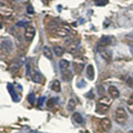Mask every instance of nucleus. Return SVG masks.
I'll return each mask as SVG.
<instances>
[{
  "instance_id": "f257e3e1",
  "label": "nucleus",
  "mask_w": 133,
  "mask_h": 133,
  "mask_svg": "<svg viewBox=\"0 0 133 133\" xmlns=\"http://www.w3.org/2000/svg\"><path fill=\"white\" fill-rule=\"evenodd\" d=\"M111 100L110 98H108V97H102V98H100L99 99V101L97 103V108H95V111L98 112V113L100 114H104L108 112V110L110 109V107H111Z\"/></svg>"
},
{
  "instance_id": "f03ea898",
  "label": "nucleus",
  "mask_w": 133,
  "mask_h": 133,
  "mask_svg": "<svg viewBox=\"0 0 133 133\" xmlns=\"http://www.w3.org/2000/svg\"><path fill=\"white\" fill-rule=\"evenodd\" d=\"M59 68H60V71H61V74H62V78H63V80L69 81L70 79L72 78L71 71H70V62L68 60H64V59L60 60V62H59Z\"/></svg>"
},
{
  "instance_id": "7ed1b4c3",
  "label": "nucleus",
  "mask_w": 133,
  "mask_h": 133,
  "mask_svg": "<svg viewBox=\"0 0 133 133\" xmlns=\"http://www.w3.org/2000/svg\"><path fill=\"white\" fill-rule=\"evenodd\" d=\"M114 120L116 121V123H119V124H124L127 122L128 113H127V111H125L124 108L120 107V108H118V109L115 110V112H114Z\"/></svg>"
},
{
  "instance_id": "20e7f679",
  "label": "nucleus",
  "mask_w": 133,
  "mask_h": 133,
  "mask_svg": "<svg viewBox=\"0 0 133 133\" xmlns=\"http://www.w3.org/2000/svg\"><path fill=\"white\" fill-rule=\"evenodd\" d=\"M111 43H113V38H112V37H109V36L102 37V38L100 39L99 43H98V47H97L98 48V51L100 52L101 50L105 49L107 47H109Z\"/></svg>"
},
{
  "instance_id": "39448f33",
  "label": "nucleus",
  "mask_w": 133,
  "mask_h": 133,
  "mask_svg": "<svg viewBox=\"0 0 133 133\" xmlns=\"http://www.w3.org/2000/svg\"><path fill=\"white\" fill-rule=\"evenodd\" d=\"M70 32H71V29H70L69 26H65V24H62V26L56 29V35L58 37H61V38H65L66 36L70 35Z\"/></svg>"
},
{
  "instance_id": "423d86ee",
  "label": "nucleus",
  "mask_w": 133,
  "mask_h": 133,
  "mask_svg": "<svg viewBox=\"0 0 133 133\" xmlns=\"http://www.w3.org/2000/svg\"><path fill=\"white\" fill-rule=\"evenodd\" d=\"M35 36H36L35 27L28 24V26L26 27V30H24V39H26L27 41H31L33 38H35Z\"/></svg>"
},
{
  "instance_id": "0eeeda50",
  "label": "nucleus",
  "mask_w": 133,
  "mask_h": 133,
  "mask_svg": "<svg viewBox=\"0 0 133 133\" xmlns=\"http://www.w3.org/2000/svg\"><path fill=\"white\" fill-rule=\"evenodd\" d=\"M100 127H101V129L103 131H109L112 127L111 120L108 119V118H103L101 121H100Z\"/></svg>"
},
{
  "instance_id": "6e6552de",
  "label": "nucleus",
  "mask_w": 133,
  "mask_h": 133,
  "mask_svg": "<svg viewBox=\"0 0 133 133\" xmlns=\"http://www.w3.org/2000/svg\"><path fill=\"white\" fill-rule=\"evenodd\" d=\"M31 80L33 82H36V83H41L43 81V77H42V74H41L39 71H37V70H33V71L31 72Z\"/></svg>"
},
{
  "instance_id": "1a4fd4ad",
  "label": "nucleus",
  "mask_w": 133,
  "mask_h": 133,
  "mask_svg": "<svg viewBox=\"0 0 133 133\" xmlns=\"http://www.w3.org/2000/svg\"><path fill=\"white\" fill-rule=\"evenodd\" d=\"M108 92H109L110 97H111L112 99H116V98H119V95H120L119 90L116 89L114 85H110L109 88H108Z\"/></svg>"
},
{
  "instance_id": "9d476101",
  "label": "nucleus",
  "mask_w": 133,
  "mask_h": 133,
  "mask_svg": "<svg viewBox=\"0 0 133 133\" xmlns=\"http://www.w3.org/2000/svg\"><path fill=\"white\" fill-rule=\"evenodd\" d=\"M84 68V63H83V61H79V60H76L74 61V71L76 73H81V71Z\"/></svg>"
},
{
  "instance_id": "9b49d317",
  "label": "nucleus",
  "mask_w": 133,
  "mask_h": 133,
  "mask_svg": "<svg viewBox=\"0 0 133 133\" xmlns=\"http://www.w3.org/2000/svg\"><path fill=\"white\" fill-rule=\"evenodd\" d=\"M85 73H87V77H88L89 80H93L94 79V68H93L92 64H89L87 66Z\"/></svg>"
},
{
  "instance_id": "f8f14e48",
  "label": "nucleus",
  "mask_w": 133,
  "mask_h": 133,
  "mask_svg": "<svg viewBox=\"0 0 133 133\" xmlns=\"http://www.w3.org/2000/svg\"><path fill=\"white\" fill-rule=\"evenodd\" d=\"M51 90L52 91H55V92H60L61 91V84H60V81H58V80H55V81H52L51 82Z\"/></svg>"
},
{
  "instance_id": "ddd939ff",
  "label": "nucleus",
  "mask_w": 133,
  "mask_h": 133,
  "mask_svg": "<svg viewBox=\"0 0 133 133\" xmlns=\"http://www.w3.org/2000/svg\"><path fill=\"white\" fill-rule=\"evenodd\" d=\"M43 56L45 58H48L49 60H51L52 59V57H53V52H52V50L50 49L48 45H45V47H43Z\"/></svg>"
},
{
  "instance_id": "4468645a",
  "label": "nucleus",
  "mask_w": 133,
  "mask_h": 133,
  "mask_svg": "<svg viewBox=\"0 0 133 133\" xmlns=\"http://www.w3.org/2000/svg\"><path fill=\"white\" fill-rule=\"evenodd\" d=\"M101 55L103 56V58L107 60V61H110L111 60V58H112V52L110 51V50H108V49H103L101 50Z\"/></svg>"
},
{
  "instance_id": "2eb2a0df",
  "label": "nucleus",
  "mask_w": 133,
  "mask_h": 133,
  "mask_svg": "<svg viewBox=\"0 0 133 133\" xmlns=\"http://www.w3.org/2000/svg\"><path fill=\"white\" fill-rule=\"evenodd\" d=\"M72 120L76 123L78 124H82L83 123V118H82V115L80 113H78V112H76V113H73L72 114Z\"/></svg>"
},
{
  "instance_id": "dca6fc26",
  "label": "nucleus",
  "mask_w": 133,
  "mask_h": 133,
  "mask_svg": "<svg viewBox=\"0 0 133 133\" xmlns=\"http://www.w3.org/2000/svg\"><path fill=\"white\" fill-rule=\"evenodd\" d=\"M76 107H77V100L73 99V98H71V99L69 100L66 108H68L69 111H73V110H76Z\"/></svg>"
},
{
  "instance_id": "f3484780",
  "label": "nucleus",
  "mask_w": 133,
  "mask_h": 133,
  "mask_svg": "<svg viewBox=\"0 0 133 133\" xmlns=\"http://www.w3.org/2000/svg\"><path fill=\"white\" fill-rule=\"evenodd\" d=\"M8 89H9V91H10V94H11L12 99H14V101L18 102V101H19V97L17 95L16 91H15V87H14V89H12V85H11V84H9V85H8Z\"/></svg>"
},
{
  "instance_id": "a211bd4d",
  "label": "nucleus",
  "mask_w": 133,
  "mask_h": 133,
  "mask_svg": "<svg viewBox=\"0 0 133 133\" xmlns=\"http://www.w3.org/2000/svg\"><path fill=\"white\" fill-rule=\"evenodd\" d=\"M53 52H55L56 56L61 57L62 55H63V52H64V49H62L61 47H59V45H56V47L53 48Z\"/></svg>"
},
{
  "instance_id": "6ab92c4d",
  "label": "nucleus",
  "mask_w": 133,
  "mask_h": 133,
  "mask_svg": "<svg viewBox=\"0 0 133 133\" xmlns=\"http://www.w3.org/2000/svg\"><path fill=\"white\" fill-rule=\"evenodd\" d=\"M128 109L130 111V113L133 114V93L130 95V98L128 100Z\"/></svg>"
},
{
  "instance_id": "aec40b11",
  "label": "nucleus",
  "mask_w": 133,
  "mask_h": 133,
  "mask_svg": "<svg viewBox=\"0 0 133 133\" xmlns=\"http://www.w3.org/2000/svg\"><path fill=\"white\" fill-rule=\"evenodd\" d=\"M57 102H58V99L57 98H51V99L48 100L47 105H48V108H53V107L57 104Z\"/></svg>"
},
{
  "instance_id": "412c9836",
  "label": "nucleus",
  "mask_w": 133,
  "mask_h": 133,
  "mask_svg": "<svg viewBox=\"0 0 133 133\" xmlns=\"http://www.w3.org/2000/svg\"><path fill=\"white\" fill-rule=\"evenodd\" d=\"M77 48H78V42L76 43V41H73V42H72V44H71V45H69L68 50H69V52L73 53V52H74V51H76V50H77Z\"/></svg>"
},
{
  "instance_id": "4be33fe9",
  "label": "nucleus",
  "mask_w": 133,
  "mask_h": 133,
  "mask_svg": "<svg viewBox=\"0 0 133 133\" xmlns=\"http://www.w3.org/2000/svg\"><path fill=\"white\" fill-rule=\"evenodd\" d=\"M28 100H29V102H30V104H31V105H33V104L36 103V94H35V93L29 94Z\"/></svg>"
},
{
  "instance_id": "5701e85b",
  "label": "nucleus",
  "mask_w": 133,
  "mask_h": 133,
  "mask_svg": "<svg viewBox=\"0 0 133 133\" xmlns=\"http://www.w3.org/2000/svg\"><path fill=\"white\" fill-rule=\"evenodd\" d=\"M108 1L109 0H94V3L97 6H105L108 5Z\"/></svg>"
},
{
  "instance_id": "b1692460",
  "label": "nucleus",
  "mask_w": 133,
  "mask_h": 133,
  "mask_svg": "<svg viewBox=\"0 0 133 133\" xmlns=\"http://www.w3.org/2000/svg\"><path fill=\"white\" fill-rule=\"evenodd\" d=\"M27 11H28L29 15H33V14H35V10H33V8H32L31 5H29V6L27 7Z\"/></svg>"
},
{
  "instance_id": "393cba45",
  "label": "nucleus",
  "mask_w": 133,
  "mask_h": 133,
  "mask_svg": "<svg viewBox=\"0 0 133 133\" xmlns=\"http://www.w3.org/2000/svg\"><path fill=\"white\" fill-rule=\"evenodd\" d=\"M127 83H128V85L130 87V88H133V78H129L127 80Z\"/></svg>"
},
{
  "instance_id": "a878e982",
  "label": "nucleus",
  "mask_w": 133,
  "mask_h": 133,
  "mask_svg": "<svg viewBox=\"0 0 133 133\" xmlns=\"http://www.w3.org/2000/svg\"><path fill=\"white\" fill-rule=\"evenodd\" d=\"M44 100H45V97H41V99L39 100V108H42V104H43Z\"/></svg>"
},
{
  "instance_id": "bb28decb",
  "label": "nucleus",
  "mask_w": 133,
  "mask_h": 133,
  "mask_svg": "<svg viewBox=\"0 0 133 133\" xmlns=\"http://www.w3.org/2000/svg\"><path fill=\"white\" fill-rule=\"evenodd\" d=\"M23 24H28V22H19L18 26H23Z\"/></svg>"
},
{
  "instance_id": "cd10ccee",
  "label": "nucleus",
  "mask_w": 133,
  "mask_h": 133,
  "mask_svg": "<svg viewBox=\"0 0 133 133\" xmlns=\"http://www.w3.org/2000/svg\"><path fill=\"white\" fill-rule=\"evenodd\" d=\"M130 45H131V52H132V55H133V42H130Z\"/></svg>"
},
{
  "instance_id": "c85d7f7f",
  "label": "nucleus",
  "mask_w": 133,
  "mask_h": 133,
  "mask_svg": "<svg viewBox=\"0 0 133 133\" xmlns=\"http://www.w3.org/2000/svg\"><path fill=\"white\" fill-rule=\"evenodd\" d=\"M29 133H39V132H38V131H30Z\"/></svg>"
},
{
  "instance_id": "c756f323",
  "label": "nucleus",
  "mask_w": 133,
  "mask_h": 133,
  "mask_svg": "<svg viewBox=\"0 0 133 133\" xmlns=\"http://www.w3.org/2000/svg\"><path fill=\"white\" fill-rule=\"evenodd\" d=\"M129 133H133V131H129Z\"/></svg>"
},
{
  "instance_id": "7c9ffc66",
  "label": "nucleus",
  "mask_w": 133,
  "mask_h": 133,
  "mask_svg": "<svg viewBox=\"0 0 133 133\" xmlns=\"http://www.w3.org/2000/svg\"><path fill=\"white\" fill-rule=\"evenodd\" d=\"M0 28H1V23H0Z\"/></svg>"
}]
</instances>
